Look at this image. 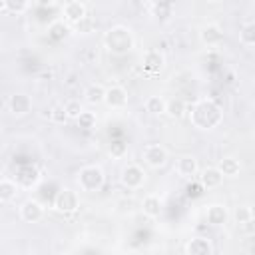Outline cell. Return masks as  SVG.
Masks as SVG:
<instances>
[{
    "label": "cell",
    "mask_w": 255,
    "mask_h": 255,
    "mask_svg": "<svg viewBox=\"0 0 255 255\" xmlns=\"http://www.w3.org/2000/svg\"><path fill=\"white\" fill-rule=\"evenodd\" d=\"M189 112V122L203 131L215 129L221 122H223V112L219 108L217 102H213L211 98H201L197 100L191 108H187Z\"/></svg>",
    "instance_id": "6da1fadb"
},
{
    "label": "cell",
    "mask_w": 255,
    "mask_h": 255,
    "mask_svg": "<svg viewBox=\"0 0 255 255\" xmlns=\"http://www.w3.org/2000/svg\"><path fill=\"white\" fill-rule=\"evenodd\" d=\"M104 46H106V50H108L110 54H114V56H124V54H128V52L133 50V46H135V36H133V32H131L129 26H126V24H116V26H112V28L104 34Z\"/></svg>",
    "instance_id": "7a4b0ae2"
},
{
    "label": "cell",
    "mask_w": 255,
    "mask_h": 255,
    "mask_svg": "<svg viewBox=\"0 0 255 255\" xmlns=\"http://www.w3.org/2000/svg\"><path fill=\"white\" fill-rule=\"evenodd\" d=\"M76 183H78L80 191L96 193V191H100L104 187L106 173H104V169L100 165H84L76 173Z\"/></svg>",
    "instance_id": "3957f363"
},
{
    "label": "cell",
    "mask_w": 255,
    "mask_h": 255,
    "mask_svg": "<svg viewBox=\"0 0 255 255\" xmlns=\"http://www.w3.org/2000/svg\"><path fill=\"white\" fill-rule=\"evenodd\" d=\"M52 209L62 213V215H70V213H76L80 209V193L72 187H62L56 195H54V201H52Z\"/></svg>",
    "instance_id": "277c9868"
},
{
    "label": "cell",
    "mask_w": 255,
    "mask_h": 255,
    "mask_svg": "<svg viewBox=\"0 0 255 255\" xmlns=\"http://www.w3.org/2000/svg\"><path fill=\"white\" fill-rule=\"evenodd\" d=\"M147 179V173L141 165L137 163H128L122 167V173H120V183L126 187V189H141L143 183Z\"/></svg>",
    "instance_id": "5b68a950"
},
{
    "label": "cell",
    "mask_w": 255,
    "mask_h": 255,
    "mask_svg": "<svg viewBox=\"0 0 255 255\" xmlns=\"http://www.w3.org/2000/svg\"><path fill=\"white\" fill-rule=\"evenodd\" d=\"M167 157H169V153H167V149L161 143H147L143 147V151H141L143 163L149 165V167H153V169L163 167L167 163Z\"/></svg>",
    "instance_id": "8992f818"
},
{
    "label": "cell",
    "mask_w": 255,
    "mask_h": 255,
    "mask_svg": "<svg viewBox=\"0 0 255 255\" xmlns=\"http://www.w3.org/2000/svg\"><path fill=\"white\" fill-rule=\"evenodd\" d=\"M62 16H64V22L78 26L80 22H84L88 18V8L80 0H68L62 4Z\"/></svg>",
    "instance_id": "52a82bcc"
},
{
    "label": "cell",
    "mask_w": 255,
    "mask_h": 255,
    "mask_svg": "<svg viewBox=\"0 0 255 255\" xmlns=\"http://www.w3.org/2000/svg\"><path fill=\"white\" fill-rule=\"evenodd\" d=\"M141 68H143V72H145L147 76L159 74V72L165 68V56H163V52L157 50V48L145 50L143 56H141Z\"/></svg>",
    "instance_id": "ba28073f"
},
{
    "label": "cell",
    "mask_w": 255,
    "mask_h": 255,
    "mask_svg": "<svg viewBox=\"0 0 255 255\" xmlns=\"http://www.w3.org/2000/svg\"><path fill=\"white\" fill-rule=\"evenodd\" d=\"M32 98L24 92H16L8 98V112L14 116V118H24L32 112Z\"/></svg>",
    "instance_id": "9c48e42d"
},
{
    "label": "cell",
    "mask_w": 255,
    "mask_h": 255,
    "mask_svg": "<svg viewBox=\"0 0 255 255\" xmlns=\"http://www.w3.org/2000/svg\"><path fill=\"white\" fill-rule=\"evenodd\" d=\"M128 102H129V96H128V90L124 86L114 84V86L106 88V100H104V104L110 110H124L128 106Z\"/></svg>",
    "instance_id": "30bf717a"
},
{
    "label": "cell",
    "mask_w": 255,
    "mask_h": 255,
    "mask_svg": "<svg viewBox=\"0 0 255 255\" xmlns=\"http://www.w3.org/2000/svg\"><path fill=\"white\" fill-rule=\"evenodd\" d=\"M44 213H46V209H44V205L38 201V199H26L22 205H20V217L26 221V223H38V221H42V217H44Z\"/></svg>",
    "instance_id": "8fae6325"
},
{
    "label": "cell",
    "mask_w": 255,
    "mask_h": 255,
    "mask_svg": "<svg viewBox=\"0 0 255 255\" xmlns=\"http://www.w3.org/2000/svg\"><path fill=\"white\" fill-rule=\"evenodd\" d=\"M173 171H175L179 177L189 179V177L197 175V171H199L197 159H195L193 155H189V153H183V155H179V157L175 159V167H173Z\"/></svg>",
    "instance_id": "7c38bea8"
},
{
    "label": "cell",
    "mask_w": 255,
    "mask_h": 255,
    "mask_svg": "<svg viewBox=\"0 0 255 255\" xmlns=\"http://www.w3.org/2000/svg\"><path fill=\"white\" fill-rule=\"evenodd\" d=\"M229 215H231V213H229L227 205H223V203H211V205L205 207V219H207V223L213 225V227L225 225L227 219H229Z\"/></svg>",
    "instance_id": "4fadbf2b"
},
{
    "label": "cell",
    "mask_w": 255,
    "mask_h": 255,
    "mask_svg": "<svg viewBox=\"0 0 255 255\" xmlns=\"http://www.w3.org/2000/svg\"><path fill=\"white\" fill-rule=\"evenodd\" d=\"M223 173L219 171L217 165H209L205 169L199 171V183L203 189H217L221 183H223Z\"/></svg>",
    "instance_id": "5bb4252c"
},
{
    "label": "cell",
    "mask_w": 255,
    "mask_h": 255,
    "mask_svg": "<svg viewBox=\"0 0 255 255\" xmlns=\"http://www.w3.org/2000/svg\"><path fill=\"white\" fill-rule=\"evenodd\" d=\"M141 211L145 217L149 219H157L163 211V201L157 193H147L143 199H141Z\"/></svg>",
    "instance_id": "9a60e30c"
},
{
    "label": "cell",
    "mask_w": 255,
    "mask_h": 255,
    "mask_svg": "<svg viewBox=\"0 0 255 255\" xmlns=\"http://www.w3.org/2000/svg\"><path fill=\"white\" fill-rule=\"evenodd\" d=\"M199 38H201V42H203L205 46H209V48H211V46H219V44L223 42V30H221L219 24L211 22V24H205V26L201 28Z\"/></svg>",
    "instance_id": "2e32d148"
},
{
    "label": "cell",
    "mask_w": 255,
    "mask_h": 255,
    "mask_svg": "<svg viewBox=\"0 0 255 255\" xmlns=\"http://www.w3.org/2000/svg\"><path fill=\"white\" fill-rule=\"evenodd\" d=\"M213 245L207 237H191L185 243V255H211Z\"/></svg>",
    "instance_id": "e0dca14e"
},
{
    "label": "cell",
    "mask_w": 255,
    "mask_h": 255,
    "mask_svg": "<svg viewBox=\"0 0 255 255\" xmlns=\"http://www.w3.org/2000/svg\"><path fill=\"white\" fill-rule=\"evenodd\" d=\"M173 4L171 2H149L147 4V10H149V16L153 20H159V22H165L173 16Z\"/></svg>",
    "instance_id": "ac0fdd59"
},
{
    "label": "cell",
    "mask_w": 255,
    "mask_h": 255,
    "mask_svg": "<svg viewBox=\"0 0 255 255\" xmlns=\"http://www.w3.org/2000/svg\"><path fill=\"white\" fill-rule=\"evenodd\" d=\"M20 191V183L10 179V177H2L0 179V201L2 203H10L12 199H16Z\"/></svg>",
    "instance_id": "d6986e66"
},
{
    "label": "cell",
    "mask_w": 255,
    "mask_h": 255,
    "mask_svg": "<svg viewBox=\"0 0 255 255\" xmlns=\"http://www.w3.org/2000/svg\"><path fill=\"white\" fill-rule=\"evenodd\" d=\"M84 100H86V104H90V106H100V104H104V100H106V88H104L102 84H90V86L84 90Z\"/></svg>",
    "instance_id": "ffe728a7"
},
{
    "label": "cell",
    "mask_w": 255,
    "mask_h": 255,
    "mask_svg": "<svg viewBox=\"0 0 255 255\" xmlns=\"http://www.w3.org/2000/svg\"><path fill=\"white\" fill-rule=\"evenodd\" d=\"M217 167H219V171L223 173V177H237L239 171H241V163H239V159L233 157V155L221 157L219 163H217Z\"/></svg>",
    "instance_id": "44dd1931"
},
{
    "label": "cell",
    "mask_w": 255,
    "mask_h": 255,
    "mask_svg": "<svg viewBox=\"0 0 255 255\" xmlns=\"http://www.w3.org/2000/svg\"><path fill=\"white\" fill-rule=\"evenodd\" d=\"M143 108H145V112L151 114V116H161V114H165V110H167V100H165L163 96H149V98L145 100Z\"/></svg>",
    "instance_id": "7402d4cb"
},
{
    "label": "cell",
    "mask_w": 255,
    "mask_h": 255,
    "mask_svg": "<svg viewBox=\"0 0 255 255\" xmlns=\"http://www.w3.org/2000/svg\"><path fill=\"white\" fill-rule=\"evenodd\" d=\"M30 2L26 0H2L0 2V10L2 12H8V14H24L26 10H30Z\"/></svg>",
    "instance_id": "603a6c76"
},
{
    "label": "cell",
    "mask_w": 255,
    "mask_h": 255,
    "mask_svg": "<svg viewBox=\"0 0 255 255\" xmlns=\"http://www.w3.org/2000/svg\"><path fill=\"white\" fill-rule=\"evenodd\" d=\"M185 112H187V104H185L181 98H173V100L167 102V110H165V114H167L169 118L179 120V118L185 116Z\"/></svg>",
    "instance_id": "cb8c5ba5"
},
{
    "label": "cell",
    "mask_w": 255,
    "mask_h": 255,
    "mask_svg": "<svg viewBox=\"0 0 255 255\" xmlns=\"http://www.w3.org/2000/svg\"><path fill=\"white\" fill-rule=\"evenodd\" d=\"M48 36H50L52 40H64V38L68 36V22H64V20L52 22V24L48 26Z\"/></svg>",
    "instance_id": "d4e9b609"
},
{
    "label": "cell",
    "mask_w": 255,
    "mask_h": 255,
    "mask_svg": "<svg viewBox=\"0 0 255 255\" xmlns=\"http://www.w3.org/2000/svg\"><path fill=\"white\" fill-rule=\"evenodd\" d=\"M239 42L243 46H255V22H247L239 30Z\"/></svg>",
    "instance_id": "484cf974"
},
{
    "label": "cell",
    "mask_w": 255,
    "mask_h": 255,
    "mask_svg": "<svg viewBox=\"0 0 255 255\" xmlns=\"http://www.w3.org/2000/svg\"><path fill=\"white\" fill-rule=\"evenodd\" d=\"M76 124H78V128H82V129H92V128H96V124H98V116H96L94 112H90V110H84L82 116L76 120Z\"/></svg>",
    "instance_id": "4316f807"
},
{
    "label": "cell",
    "mask_w": 255,
    "mask_h": 255,
    "mask_svg": "<svg viewBox=\"0 0 255 255\" xmlns=\"http://www.w3.org/2000/svg\"><path fill=\"white\" fill-rule=\"evenodd\" d=\"M231 217H233V221H235L237 225L247 223L249 219H253V217H251V205H237V207L233 209Z\"/></svg>",
    "instance_id": "83f0119b"
},
{
    "label": "cell",
    "mask_w": 255,
    "mask_h": 255,
    "mask_svg": "<svg viewBox=\"0 0 255 255\" xmlns=\"http://www.w3.org/2000/svg\"><path fill=\"white\" fill-rule=\"evenodd\" d=\"M64 110L68 114V120H78L82 116V112H84V106H82L80 100H68L64 104Z\"/></svg>",
    "instance_id": "f1b7e54d"
},
{
    "label": "cell",
    "mask_w": 255,
    "mask_h": 255,
    "mask_svg": "<svg viewBox=\"0 0 255 255\" xmlns=\"http://www.w3.org/2000/svg\"><path fill=\"white\" fill-rule=\"evenodd\" d=\"M108 153H110L114 159H122V157L128 153V143H126V141H122V139H116V141H112V143H110Z\"/></svg>",
    "instance_id": "f546056e"
},
{
    "label": "cell",
    "mask_w": 255,
    "mask_h": 255,
    "mask_svg": "<svg viewBox=\"0 0 255 255\" xmlns=\"http://www.w3.org/2000/svg\"><path fill=\"white\" fill-rule=\"evenodd\" d=\"M50 120L54 124H66L68 122V114L64 110V104H56L52 110H50Z\"/></svg>",
    "instance_id": "4dcf8cb0"
},
{
    "label": "cell",
    "mask_w": 255,
    "mask_h": 255,
    "mask_svg": "<svg viewBox=\"0 0 255 255\" xmlns=\"http://www.w3.org/2000/svg\"><path fill=\"white\" fill-rule=\"evenodd\" d=\"M239 229H241L243 235H255V219H249L247 223L239 225Z\"/></svg>",
    "instance_id": "1f68e13d"
},
{
    "label": "cell",
    "mask_w": 255,
    "mask_h": 255,
    "mask_svg": "<svg viewBox=\"0 0 255 255\" xmlns=\"http://www.w3.org/2000/svg\"><path fill=\"white\" fill-rule=\"evenodd\" d=\"M251 217L255 219V205H251Z\"/></svg>",
    "instance_id": "d6a6232c"
}]
</instances>
